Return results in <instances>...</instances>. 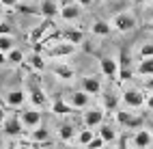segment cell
I'll use <instances>...</instances> for the list:
<instances>
[{
	"label": "cell",
	"instance_id": "cell-1",
	"mask_svg": "<svg viewBox=\"0 0 153 149\" xmlns=\"http://www.w3.org/2000/svg\"><path fill=\"white\" fill-rule=\"evenodd\" d=\"M37 74L35 72H30V76L26 78V91H28V97H30V102H33V108H45L50 104V99L45 95V91L41 89V82L37 80Z\"/></svg>",
	"mask_w": 153,
	"mask_h": 149
},
{
	"label": "cell",
	"instance_id": "cell-2",
	"mask_svg": "<svg viewBox=\"0 0 153 149\" xmlns=\"http://www.w3.org/2000/svg\"><path fill=\"white\" fill-rule=\"evenodd\" d=\"M112 31H119V33H131L134 28L138 26V19H136V15L134 13H127V11H123V13H117L114 17H112Z\"/></svg>",
	"mask_w": 153,
	"mask_h": 149
},
{
	"label": "cell",
	"instance_id": "cell-3",
	"mask_svg": "<svg viewBox=\"0 0 153 149\" xmlns=\"http://www.w3.org/2000/svg\"><path fill=\"white\" fill-rule=\"evenodd\" d=\"M50 31H56V22H54V19H41V24L35 26L33 31H30V35H28L30 45L37 48V45H39V43H41L43 39L50 35Z\"/></svg>",
	"mask_w": 153,
	"mask_h": 149
},
{
	"label": "cell",
	"instance_id": "cell-4",
	"mask_svg": "<svg viewBox=\"0 0 153 149\" xmlns=\"http://www.w3.org/2000/svg\"><path fill=\"white\" fill-rule=\"evenodd\" d=\"M114 119L123 127H127V130H142V123H145V117L134 115V112H129V110H117L114 112Z\"/></svg>",
	"mask_w": 153,
	"mask_h": 149
},
{
	"label": "cell",
	"instance_id": "cell-5",
	"mask_svg": "<svg viewBox=\"0 0 153 149\" xmlns=\"http://www.w3.org/2000/svg\"><path fill=\"white\" fill-rule=\"evenodd\" d=\"M45 52V56L48 58H67V56H71V54H76L78 52V48L76 45H71V43H67V41H58V43H54L52 48H48V50H43Z\"/></svg>",
	"mask_w": 153,
	"mask_h": 149
},
{
	"label": "cell",
	"instance_id": "cell-6",
	"mask_svg": "<svg viewBox=\"0 0 153 149\" xmlns=\"http://www.w3.org/2000/svg\"><path fill=\"white\" fill-rule=\"evenodd\" d=\"M2 132L7 136H11V138H22L24 136V123H22V119H19L17 115H11V117H7L4 119V123H2Z\"/></svg>",
	"mask_w": 153,
	"mask_h": 149
},
{
	"label": "cell",
	"instance_id": "cell-7",
	"mask_svg": "<svg viewBox=\"0 0 153 149\" xmlns=\"http://www.w3.org/2000/svg\"><path fill=\"white\" fill-rule=\"evenodd\" d=\"M121 99H123V104L127 108H142L147 102V95L142 91H138V89H125L121 93Z\"/></svg>",
	"mask_w": 153,
	"mask_h": 149
},
{
	"label": "cell",
	"instance_id": "cell-8",
	"mask_svg": "<svg viewBox=\"0 0 153 149\" xmlns=\"http://www.w3.org/2000/svg\"><path fill=\"white\" fill-rule=\"evenodd\" d=\"M99 69H101V74H104L106 78L117 80V76H119V61L112 58V56H101L99 58Z\"/></svg>",
	"mask_w": 153,
	"mask_h": 149
},
{
	"label": "cell",
	"instance_id": "cell-9",
	"mask_svg": "<svg viewBox=\"0 0 153 149\" xmlns=\"http://www.w3.org/2000/svg\"><path fill=\"white\" fill-rule=\"evenodd\" d=\"M52 74L58 78V80H63V82H71L76 78V69L71 67V65H67V63H52Z\"/></svg>",
	"mask_w": 153,
	"mask_h": 149
},
{
	"label": "cell",
	"instance_id": "cell-10",
	"mask_svg": "<svg viewBox=\"0 0 153 149\" xmlns=\"http://www.w3.org/2000/svg\"><path fill=\"white\" fill-rule=\"evenodd\" d=\"M19 119H22L24 127H28L30 132H33L35 127L41 125V112H39L37 108H30V110H22V112H19Z\"/></svg>",
	"mask_w": 153,
	"mask_h": 149
},
{
	"label": "cell",
	"instance_id": "cell-11",
	"mask_svg": "<svg viewBox=\"0 0 153 149\" xmlns=\"http://www.w3.org/2000/svg\"><path fill=\"white\" fill-rule=\"evenodd\" d=\"M80 15H82V9H80L76 2H65L60 7V17H63L65 22H78Z\"/></svg>",
	"mask_w": 153,
	"mask_h": 149
},
{
	"label": "cell",
	"instance_id": "cell-12",
	"mask_svg": "<svg viewBox=\"0 0 153 149\" xmlns=\"http://www.w3.org/2000/svg\"><path fill=\"white\" fill-rule=\"evenodd\" d=\"M84 127H97V125H101L104 123V110L101 108H91V110H86L84 112Z\"/></svg>",
	"mask_w": 153,
	"mask_h": 149
},
{
	"label": "cell",
	"instance_id": "cell-13",
	"mask_svg": "<svg viewBox=\"0 0 153 149\" xmlns=\"http://www.w3.org/2000/svg\"><path fill=\"white\" fill-rule=\"evenodd\" d=\"M39 11H41L43 19H56V15H60V7L56 4V0H41Z\"/></svg>",
	"mask_w": 153,
	"mask_h": 149
},
{
	"label": "cell",
	"instance_id": "cell-14",
	"mask_svg": "<svg viewBox=\"0 0 153 149\" xmlns=\"http://www.w3.org/2000/svg\"><path fill=\"white\" fill-rule=\"evenodd\" d=\"M52 112L58 115V117H65V115H74V112H78V110H74V108H71V104L65 102L63 95H56L54 102H52Z\"/></svg>",
	"mask_w": 153,
	"mask_h": 149
},
{
	"label": "cell",
	"instance_id": "cell-15",
	"mask_svg": "<svg viewBox=\"0 0 153 149\" xmlns=\"http://www.w3.org/2000/svg\"><path fill=\"white\" fill-rule=\"evenodd\" d=\"M24 65L30 69V72H43V69L48 67L45 61H43V56H41V52H33L30 56H26Z\"/></svg>",
	"mask_w": 153,
	"mask_h": 149
},
{
	"label": "cell",
	"instance_id": "cell-16",
	"mask_svg": "<svg viewBox=\"0 0 153 149\" xmlns=\"http://www.w3.org/2000/svg\"><path fill=\"white\" fill-rule=\"evenodd\" d=\"M91 104V95L84 93V91H74L71 93V108L74 110H82Z\"/></svg>",
	"mask_w": 153,
	"mask_h": 149
},
{
	"label": "cell",
	"instance_id": "cell-17",
	"mask_svg": "<svg viewBox=\"0 0 153 149\" xmlns=\"http://www.w3.org/2000/svg\"><path fill=\"white\" fill-rule=\"evenodd\" d=\"M82 91L88 93V95H97L101 93V82H99V78L97 76H88L82 80Z\"/></svg>",
	"mask_w": 153,
	"mask_h": 149
},
{
	"label": "cell",
	"instance_id": "cell-18",
	"mask_svg": "<svg viewBox=\"0 0 153 149\" xmlns=\"http://www.w3.org/2000/svg\"><path fill=\"white\" fill-rule=\"evenodd\" d=\"M151 143H153V136H151L149 130H138V132L134 134V147H138V149H149Z\"/></svg>",
	"mask_w": 153,
	"mask_h": 149
},
{
	"label": "cell",
	"instance_id": "cell-19",
	"mask_svg": "<svg viewBox=\"0 0 153 149\" xmlns=\"http://www.w3.org/2000/svg\"><path fill=\"white\" fill-rule=\"evenodd\" d=\"M63 41L71 43V45H80L84 41V33L80 31V28H69V31H63Z\"/></svg>",
	"mask_w": 153,
	"mask_h": 149
},
{
	"label": "cell",
	"instance_id": "cell-20",
	"mask_svg": "<svg viewBox=\"0 0 153 149\" xmlns=\"http://www.w3.org/2000/svg\"><path fill=\"white\" fill-rule=\"evenodd\" d=\"M4 99H7V106H11V108H19V106L26 102V93L22 91V89H15V91H9Z\"/></svg>",
	"mask_w": 153,
	"mask_h": 149
},
{
	"label": "cell",
	"instance_id": "cell-21",
	"mask_svg": "<svg viewBox=\"0 0 153 149\" xmlns=\"http://www.w3.org/2000/svg\"><path fill=\"white\" fill-rule=\"evenodd\" d=\"M91 33L97 35V37H108L112 33V24L106 22V19H95L93 26H91Z\"/></svg>",
	"mask_w": 153,
	"mask_h": 149
},
{
	"label": "cell",
	"instance_id": "cell-22",
	"mask_svg": "<svg viewBox=\"0 0 153 149\" xmlns=\"http://www.w3.org/2000/svg\"><path fill=\"white\" fill-rule=\"evenodd\" d=\"M48 138H50V132L45 130L43 125H39V127H35L33 132H30V141L33 143H37V145H48Z\"/></svg>",
	"mask_w": 153,
	"mask_h": 149
},
{
	"label": "cell",
	"instance_id": "cell-23",
	"mask_svg": "<svg viewBox=\"0 0 153 149\" xmlns=\"http://www.w3.org/2000/svg\"><path fill=\"white\" fill-rule=\"evenodd\" d=\"M76 136H78V134H76V127L71 125V123H63V125L58 127V138H60L63 143H71Z\"/></svg>",
	"mask_w": 153,
	"mask_h": 149
},
{
	"label": "cell",
	"instance_id": "cell-24",
	"mask_svg": "<svg viewBox=\"0 0 153 149\" xmlns=\"http://www.w3.org/2000/svg\"><path fill=\"white\" fill-rule=\"evenodd\" d=\"M99 138H101V141H104L106 145H108V143H114V141H117V132H114V127L108 125V123H101V125H99Z\"/></svg>",
	"mask_w": 153,
	"mask_h": 149
},
{
	"label": "cell",
	"instance_id": "cell-25",
	"mask_svg": "<svg viewBox=\"0 0 153 149\" xmlns=\"http://www.w3.org/2000/svg\"><path fill=\"white\" fill-rule=\"evenodd\" d=\"M136 74L142 78H153V58H142L136 67Z\"/></svg>",
	"mask_w": 153,
	"mask_h": 149
},
{
	"label": "cell",
	"instance_id": "cell-26",
	"mask_svg": "<svg viewBox=\"0 0 153 149\" xmlns=\"http://www.w3.org/2000/svg\"><path fill=\"white\" fill-rule=\"evenodd\" d=\"M117 104H119V97L112 93V91H106L104 93V112H117Z\"/></svg>",
	"mask_w": 153,
	"mask_h": 149
},
{
	"label": "cell",
	"instance_id": "cell-27",
	"mask_svg": "<svg viewBox=\"0 0 153 149\" xmlns=\"http://www.w3.org/2000/svg\"><path fill=\"white\" fill-rule=\"evenodd\" d=\"M7 61H9V63H13V65H19V67H22L24 61H26V56H24L22 50H15V48H13L11 52L7 54Z\"/></svg>",
	"mask_w": 153,
	"mask_h": 149
},
{
	"label": "cell",
	"instance_id": "cell-28",
	"mask_svg": "<svg viewBox=\"0 0 153 149\" xmlns=\"http://www.w3.org/2000/svg\"><path fill=\"white\" fill-rule=\"evenodd\" d=\"M78 143H80V147H86L91 141H93V138H95V134H93V130H88V127H84V130H80L78 132Z\"/></svg>",
	"mask_w": 153,
	"mask_h": 149
},
{
	"label": "cell",
	"instance_id": "cell-29",
	"mask_svg": "<svg viewBox=\"0 0 153 149\" xmlns=\"http://www.w3.org/2000/svg\"><path fill=\"white\" fill-rule=\"evenodd\" d=\"M142 58H153V41H145L140 45V61Z\"/></svg>",
	"mask_w": 153,
	"mask_h": 149
},
{
	"label": "cell",
	"instance_id": "cell-30",
	"mask_svg": "<svg viewBox=\"0 0 153 149\" xmlns=\"http://www.w3.org/2000/svg\"><path fill=\"white\" fill-rule=\"evenodd\" d=\"M11 50H13V39L11 37H0V52L9 54Z\"/></svg>",
	"mask_w": 153,
	"mask_h": 149
},
{
	"label": "cell",
	"instance_id": "cell-31",
	"mask_svg": "<svg viewBox=\"0 0 153 149\" xmlns=\"http://www.w3.org/2000/svg\"><path fill=\"white\" fill-rule=\"evenodd\" d=\"M17 11L22 13H28V15H41V11H39V7H28V4H17Z\"/></svg>",
	"mask_w": 153,
	"mask_h": 149
},
{
	"label": "cell",
	"instance_id": "cell-32",
	"mask_svg": "<svg viewBox=\"0 0 153 149\" xmlns=\"http://www.w3.org/2000/svg\"><path fill=\"white\" fill-rule=\"evenodd\" d=\"M119 69H129V52L127 50H123L119 54Z\"/></svg>",
	"mask_w": 153,
	"mask_h": 149
},
{
	"label": "cell",
	"instance_id": "cell-33",
	"mask_svg": "<svg viewBox=\"0 0 153 149\" xmlns=\"http://www.w3.org/2000/svg\"><path fill=\"white\" fill-rule=\"evenodd\" d=\"M13 33V26L9 22H0V37H11Z\"/></svg>",
	"mask_w": 153,
	"mask_h": 149
},
{
	"label": "cell",
	"instance_id": "cell-34",
	"mask_svg": "<svg viewBox=\"0 0 153 149\" xmlns=\"http://www.w3.org/2000/svg\"><path fill=\"white\" fill-rule=\"evenodd\" d=\"M104 147H106V143H104V141H101V138H99V136H95V138H93V141H91V143H88V145L84 147V149H104Z\"/></svg>",
	"mask_w": 153,
	"mask_h": 149
},
{
	"label": "cell",
	"instance_id": "cell-35",
	"mask_svg": "<svg viewBox=\"0 0 153 149\" xmlns=\"http://www.w3.org/2000/svg\"><path fill=\"white\" fill-rule=\"evenodd\" d=\"M131 76H134V72H131V69H119V76H117V78H119L121 82H125V80H129Z\"/></svg>",
	"mask_w": 153,
	"mask_h": 149
},
{
	"label": "cell",
	"instance_id": "cell-36",
	"mask_svg": "<svg viewBox=\"0 0 153 149\" xmlns=\"http://www.w3.org/2000/svg\"><path fill=\"white\" fill-rule=\"evenodd\" d=\"M19 4V0H0V7H7V9H13Z\"/></svg>",
	"mask_w": 153,
	"mask_h": 149
},
{
	"label": "cell",
	"instance_id": "cell-37",
	"mask_svg": "<svg viewBox=\"0 0 153 149\" xmlns=\"http://www.w3.org/2000/svg\"><path fill=\"white\" fill-rule=\"evenodd\" d=\"M145 106L149 108V110H153V93H149V95H147V102H145Z\"/></svg>",
	"mask_w": 153,
	"mask_h": 149
},
{
	"label": "cell",
	"instance_id": "cell-38",
	"mask_svg": "<svg viewBox=\"0 0 153 149\" xmlns=\"http://www.w3.org/2000/svg\"><path fill=\"white\" fill-rule=\"evenodd\" d=\"M74 2H76V4H78L80 9H82V7H88L91 2H93V0H74Z\"/></svg>",
	"mask_w": 153,
	"mask_h": 149
},
{
	"label": "cell",
	"instance_id": "cell-39",
	"mask_svg": "<svg viewBox=\"0 0 153 149\" xmlns=\"http://www.w3.org/2000/svg\"><path fill=\"white\" fill-rule=\"evenodd\" d=\"M117 149H129V145H127V138L123 136V138H121V143H119V147Z\"/></svg>",
	"mask_w": 153,
	"mask_h": 149
},
{
	"label": "cell",
	"instance_id": "cell-40",
	"mask_svg": "<svg viewBox=\"0 0 153 149\" xmlns=\"http://www.w3.org/2000/svg\"><path fill=\"white\" fill-rule=\"evenodd\" d=\"M4 119H7V110L4 106H0V123H4Z\"/></svg>",
	"mask_w": 153,
	"mask_h": 149
},
{
	"label": "cell",
	"instance_id": "cell-41",
	"mask_svg": "<svg viewBox=\"0 0 153 149\" xmlns=\"http://www.w3.org/2000/svg\"><path fill=\"white\" fill-rule=\"evenodd\" d=\"M4 63H9V61H7V54L0 52V65H4Z\"/></svg>",
	"mask_w": 153,
	"mask_h": 149
},
{
	"label": "cell",
	"instance_id": "cell-42",
	"mask_svg": "<svg viewBox=\"0 0 153 149\" xmlns=\"http://www.w3.org/2000/svg\"><path fill=\"white\" fill-rule=\"evenodd\" d=\"M7 149H19V145H17V143H13V145H9Z\"/></svg>",
	"mask_w": 153,
	"mask_h": 149
},
{
	"label": "cell",
	"instance_id": "cell-43",
	"mask_svg": "<svg viewBox=\"0 0 153 149\" xmlns=\"http://www.w3.org/2000/svg\"><path fill=\"white\" fill-rule=\"evenodd\" d=\"M149 132H151V136H153V121H149Z\"/></svg>",
	"mask_w": 153,
	"mask_h": 149
},
{
	"label": "cell",
	"instance_id": "cell-44",
	"mask_svg": "<svg viewBox=\"0 0 153 149\" xmlns=\"http://www.w3.org/2000/svg\"><path fill=\"white\" fill-rule=\"evenodd\" d=\"M149 28H151V31H153V19H151V24H149Z\"/></svg>",
	"mask_w": 153,
	"mask_h": 149
},
{
	"label": "cell",
	"instance_id": "cell-45",
	"mask_svg": "<svg viewBox=\"0 0 153 149\" xmlns=\"http://www.w3.org/2000/svg\"><path fill=\"white\" fill-rule=\"evenodd\" d=\"M0 17H2V7H0Z\"/></svg>",
	"mask_w": 153,
	"mask_h": 149
},
{
	"label": "cell",
	"instance_id": "cell-46",
	"mask_svg": "<svg viewBox=\"0 0 153 149\" xmlns=\"http://www.w3.org/2000/svg\"><path fill=\"white\" fill-rule=\"evenodd\" d=\"M136 2H140V4H142V2H145V0H136Z\"/></svg>",
	"mask_w": 153,
	"mask_h": 149
},
{
	"label": "cell",
	"instance_id": "cell-47",
	"mask_svg": "<svg viewBox=\"0 0 153 149\" xmlns=\"http://www.w3.org/2000/svg\"><path fill=\"white\" fill-rule=\"evenodd\" d=\"M151 15H153V7H151Z\"/></svg>",
	"mask_w": 153,
	"mask_h": 149
},
{
	"label": "cell",
	"instance_id": "cell-48",
	"mask_svg": "<svg viewBox=\"0 0 153 149\" xmlns=\"http://www.w3.org/2000/svg\"><path fill=\"white\" fill-rule=\"evenodd\" d=\"M78 149H84V147H78Z\"/></svg>",
	"mask_w": 153,
	"mask_h": 149
}]
</instances>
